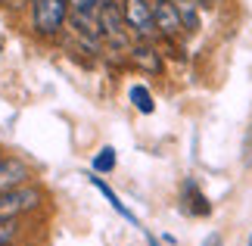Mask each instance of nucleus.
Segmentation results:
<instances>
[{
	"mask_svg": "<svg viewBox=\"0 0 252 246\" xmlns=\"http://www.w3.org/2000/svg\"><path fill=\"white\" fill-rule=\"evenodd\" d=\"M69 22V0H32V28L41 37L60 35Z\"/></svg>",
	"mask_w": 252,
	"mask_h": 246,
	"instance_id": "nucleus-1",
	"label": "nucleus"
},
{
	"mask_svg": "<svg viewBox=\"0 0 252 246\" xmlns=\"http://www.w3.org/2000/svg\"><path fill=\"white\" fill-rule=\"evenodd\" d=\"M96 22H100L103 41H109L112 47H131V28L115 0H100L96 3Z\"/></svg>",
	"mask_w": 252,
	"mask_h": 246,
	"instance_id": "nucleus-2",
	"label": "nucleus"
},
{
	"mask_svg": "<svg viewBox=\"0 0 252 246\" xmlns=\"http://www.w3.org/2000/svg\"><path fill=\"white\" fill-rule=\"evenodd\" d=\"M96 3L100 0H69V25L75 28V35L84 41H103L100 22H96Z\"/></svg>",
	"mask_w": 252,
	"mask_h": 246,
	"instance_id": "nucleus-3",
	"label": "nucleus"
},
{
	"mask_svg": "<svg viewBox=\"0 0 252 246\" xmlns=\"http://www.w3.org/2000/svg\"><path fill=\"white\" fill-rule=\"evenodd\" d=\"M122 13H125V22H128L131 35H137L140 41H153V37H159L156 19H153V0H125Z\"/></svg>",
	"mask_w": 252,
	"mask_h": 246,
	"instance_id": "nucleus-4",
	"label": "nucleus"
},
{
	"mask_svg": "<svg viewBox=\"0 0 252 246\" xmlns=\"http://www.w3.org/2000/svg\"><path fill=\"white\" fill-rule=\"evenodd\" d=\"M41 206V190L37 187H13V190L0 193V218H19V215L32 212Z\"/></svg>",
	"mask_w": 252,
	"mask_h": 246,
	"instance_id": "nucleus-5",
	"label": "nucleus"
},
{
	"mask_svg": "<svg viewBox=\"0 0 252 246\" xmlns=\"http://www.w3.org/2000/svg\"><path fill=\"white\" fill-rule=\"evenodd\" d=\"M153 19H156V28L162 37H178L184 32L181 13L171 0H153Z\"/></svg>",
	"mask_w": 252,
	"mask_h": 246,
	"instance_id": "nucleus-6",
	"label": "nucleus"
},
{
	"mask_svg": "<svg viewBox=\"0 0 252 246\" xmlns=\"http://www.w3.org/2000/svg\"><path fill=\"white\" fill-rule=\"evenodd\" d=\"M28 178H32V169L22 162V159H16V156H0V193H6V190H13V187H22Z\"/></svg>",
	"mask_w": 252,
	"mask_h": 246,
	"instance_id": "nucleus-7",
	"label": "nucleus"
},
{
	"mask_svg": "<svg viewBox=\"0 0 252 246\" xmlns=\"http://www.w3.org/2000/svg\"><path fill=\"white\" fill-rule=\"evenodd\" d=\"M128 56H131V63L137 66L140 72H147V75H159V72H162V56H159V50H156L150 41L131 44V47H128Z\"/></svg>",
	"mask_w": 252,
	"mask_h": 246,
	"instance_id": "nucleus-8",
	"label": "nucleus"
},
{
	"mask_svg": "<svg viewBox=\"0 0 252 246\" xmlns=\"http://www.w3.org/2000/svg\"><path fill=\"white\" fill-rule=\"evenodd\" d=\"M91 184H94V187H96V190H100V193L106 196V203H109V206H112V209H115V212H119V215H122V218H125V221H131V224H137V218H134V212H131V209H128V206H125V203L119 200V193H115V190H112V187H109V184H106L103 178H91Z\"/></svg>",
	"mask_w": 252,
	"mask_h": 246,
	"instance_id": "nucleus-9",
	"label": "nucleus"
},
{
	"mask_svg": "<svg viewBox=\"0 0 252 246\" xmlns=\"http://www.w3.org/2000/svg\"><path fill=\"white\" fill-rule=\"evenodd\" d=\"M184 203H187V212H190V215H209V212H212L209 200L199 193V187L193 184V181L184 184Z\"/></svg>",
	"mask_w": 252,
	"mask_h": 246,
	"instance_id": "nucleus-10",
	"label": "nucleus"
},
{
	"mask_svg": "<svg viewBox=\"0 0 252 246\" xmlns=\"http://www.w3.org/2000/svg\"><path fill=\"white\" fill-rule=\"evenodd\" d=\"M128 97H131V103L137 106V112H143V115H150L153 109H156V100H153V94L143 84H134L131 91H128Z\"/></svg>",
	"mask_w": 252,
	"mask_h": 246,
	"instance_id": "nucleus-11",
	"label": "nucleus"
},
{
	"mask_svg": "<svg viewBox=\"0 0 252 246\" xmlns=\"http://www.w3.org/2000/svg\"><path fill=\"white\" fill-rule=\"evenodd\" d=\"M19 234H22L19 218H0V246H13L19 240Z\"/></svg>",
	"mask_w": 252,
	"mask_h": 246,
	"instance_id": "nucleus-12",
	"label": "nucleus"
},
{
	"mask_svg": "<svg viewBox=\"0 0 252 246\" xmlns=\"http://www.w3.org/2000/svg\"><path fill=\"white\" fill-rule=\"evenodd\" d=\"M112 169H115V150H112V146H103V150L94 156V172L96 175H106V172H112Z\"/></svg>",
	"mask_w": 252,
	"mask_h": 246,
	"instance_id": "nucleus-13",
	"label": "nucleus"
},
{
	"mask_svg": "<svg viewBox=\"0 0 252 246\" xmlns=\"http://www.w3.org/2000/svg\"><path fill=\"white\" fill-rule=\"evenodd\" d=\"M0 3H3V6H13V9H16V6H22V3H32V0H0Z\"/></svg>",
	"mask_w": 252,
	"mask_h": 246,
	"instance_id": "nucleus-14",
	"label": "nucleus"
},
{
	"mask_svg": "<svg viewBox=\"0 0 252 246\" xmlns=\"http://www.w3.org/2000/svg\"><path fill=\"white\" fill-rule=\"evenodd\" d=\"M206 246H221V237H209V243Z\"/></svg>",
	"mask_w": 252,
	"mask_h": 246,
	"instance_id": "nucleus-15",
	"label": "nucleus"
},
{
	"mask_svg": "<svg viewBox=\"0 0 252 246\" xmlns=\"http://www.w3.org/2000/svg\"><path fill=\"white\" fill-rule=\"evenodd\" d=\"M150 246H159V240H156V237H150Z\"/></svg>",
	"mask_w": 252,
	"mask_h": 246,
	"instance_id": "nucleus-16",
	"label": "nucleus"
},
{
	"mask_svg": "<svg viewBox=\"0 0 252 246\" xmlns=\"http://www.w3.org/2000/svg\"><path fill=\"white\" fill-rule=\"evenodd\" d=\"M171 3H178V0H171Z\"/></svg>",
	"mask_w": 252,
	"mask_h": 246,
	"instance_id": "nucleus-17",
	"label": "nucleus"
},
{
	"mask_svg": "<svg viewBox=\"0 0 252 246\" xmlns=\"http://www.w3.org/2000/svg\"><path fill=\"white\" fill-rule=\"evenodd\" d=\"M0 156H3V153H0Z\"/></svg>",
	"mask_w": 252,
	"mask_h": 246,
	"instance_id": "nucleus-18",
	"label": "nucleus"
},
{
	"mask_svg": "<svg viewBox=\"0 0 252 246\" xmlns=\"http://www.w3.org/2000/svg\"><path fill=\"white\" fill-rule=\"evenodd\" d=\"M249 246H252V243H249Z\"/></svg>",
	"mask_w": 252,
	"mask_h": 246,
	"instance_id": "nucleus-19",
	"label": "nucleus"
}]
</instances>
